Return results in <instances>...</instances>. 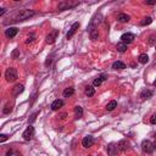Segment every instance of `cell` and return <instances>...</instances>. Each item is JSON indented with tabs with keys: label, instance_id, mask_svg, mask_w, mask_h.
<instances>
[{
	"label": "cell",
	"instance_id": "cell-26",
	"mask_svg": "<svg viewBox=\"0 0 156 156\" xmlns=\"http://www.w3.org/2000/svg\"><path fill=\"white\" fill-rule=\"evenodd\" d=\"M151 22H152V18H151V17H145L143 21L140 22V25H142V26H148V25H150Z\"/></svg>",
	"mask_w": 156,
	"mask_h": 156
},
{
	"label": "cell",
	"instance_id": "cell-12",
	"mask_svg": "<svg viewBox=\"0 0 156 156\" xmlns=\"http://www.w3.org/2000/svg\"><path fill=\"white\" fill-rule=\"evenodd\" d=\"M62 106H64V101H62V100H60V99H56V100L51 104V110L56 111V110H58V109L62 107Z\"/></svg>",
	"mask_w": 156,
	"mask_h": 156
},
{
	"label": "cell",
	"instance_id": "cell-11",
	"mask_svg": "<svg viewBox=\"0 0 156 156\" xmlns=\"http://www.w3.org/2000/svg\"><path fill=\"white\" fill-rule=\"evenodd\" d=\"M106 80H107V76L101 74L100 77H98L96 80H94L93 84H94V87H99V86H101V84H103V82H104V81H106Z\"/></svg>",
	"mask_w": 156,
	"mask_h": 156
},
{
	"label": "cell",
	"instance_id": "cell-6",
	"mask_svg": "<svg viewBox=\"0 0 156 156\" xmlns=\"http://www.w3.org/2000/svg\"><path fill=\"white\" fill-rule=\"evenodd\" d=\"M134 34L133 33H124V34H122V37H121V42L122 43H126V44H129V43H132L133 40H134Z\"/></svg>",
	"mask_w": 156,
	"mask_h": 156
},
{
	"label": "cell",
	"instance_id": "cell-23",
	"mask_svg": "<svg viewBox=\"0 0 156 156\" xmlns=\"http://www.w3.org/2000/svg\"><path fill=\"white\" fill-rule=\"evenodd\" d=\"M73 93H74V89H73L72 87H70V88H66V89L64 90V96H65V98H67V96H71V95H73Z\"/></svg>",
	"mask_w": 156,
	"mask_h": 156
},
{
	"label": "cell",
	"instance_id": "cell-14",
	"mask_svg": "<svg viewBox=\"0 0 156 156\" xmlns=\"http://www.w3.org/2000/svg\"><path fill=\"white\" fill-rule=\"evenodd\" d=\"M152 96V90H149V89H144L142 93H140V98L143 100H145V99H149V98H151Z\"/></svg>",
	"mask_w": 156,
	"mask_h": 156
},
{
	"label": "cell",
	"instance_id": "cell-5",
	"mask_svg": "<svg viewBox=\"0 0 156 156\" xmlns=\"http://www.w3.org/2000/svg\"><path fill=\"white\" fill-rule=\"evenodd\" d=\"M33 135H34V128H33L32 126L27 127V129H26V130L23 132V134H22V136H23L25 140H31V139L33 138Z\"/></svg>",
	"mask_w": 156,
	"mask_h": 156
},
{
	"label": "cell",
	"instance_id": "cell-31",
	"mask_svg": "<svg viewBox=\"0 0 156 156\" xmlns=\"http://www.w3.org/2000/svg\"><path fill=\"white\" fill-rule=\"evenodd\" d=\"M149 44H150V45H154V44H155V35H150V38H149Z\"/></svg>",
	"mask_w": 156,
	"mask_h": 156
},
{
	"label": "cell",
	"instance_id": "cell-33",
	"mask_svg": "<svg viewBox=\"0 0 156 156\" xmlns=\"http://www.w3.org/2000/svg\"><path fill=\"white\" fill-rule=\"evenodd\" d=\"M150 122H151L152 124H155V123H156V113H154V115L151 116V118H150Z\"/></svg>",
	"mask_w": 156,
	"mask_h": 156
},
{
	"label": "cell",
	"instance_id": "cell-8",
	"mask_svg": "<svg viewBox=\"0 0 156 156\" xmlns=\"http://www.w3.org/2000/svg\"><path fill=\"white\" fill-rule=\"evenodd\" d=\"M93 144H94V139H93V136H90V135L84 136L83 140H82V145L84 148H90V146H93Z\"/></svg>",
	"mask_w": 156,
	"mask_h": 156
},
{
	"label": "cell",
	"instance_id": "cell-9",
	"mask_svg": "<svg viewBox=\"0 0 156 156\" xmlns=\"http://www.w3.org/2000/svg\"><path fill=\"white\" fill-rule=\"evenodd\" d=\"M78 27H80V23H78V22H76V23H73V25L71 26V28H70V31H68V33L66 34V38H67V39H70V38H72V37H73V34L76 33V31L78 29Z\"/></svg>",
	"mask_w": 156,
	"mask_h": 156
},
{
	"label": "cell",
	"instance_id": "cell-36",
	"mask_svg": "<svg viewBox=\"0 0 156 156\" xmlns=\"http://www.w3.org/2000/svg\"><path fill=\"white\" fill-rule=\"evenodd\" d=\"M5 11H6L5 9H2V11H0V16H3V15L5 14Z\"/></svg>",
	"mask_w": 156,
	"mask_h": 156
},
{
	"label": "cell",
	"instance_id": "cell-17",
	"mask_svg": "<svg viewBox=\"0 0 156 156\" xmlns=\"http://www.w3.org/2000/svg\"><path fill=\"white\" fill-rule=\"evenodd\" d=\"M117 20H118L120 22L124 23V22H128V21H129V16H128V15H126V14H120V15H118V17H117Z\"/></svg>",
	"mask_w": 156,
	"mask_h": 156
},
{
	"label": "cell",
	"instance_id": "cell-37",
	"mask_svg": "<svg viewBox=\"0 0 156 156\" xmlns=\"http://www.w3.org/2000/svg\"><path fill=\"white\" fill-rule=\"evenodd\" d=\"M154 86H155V87H156V80H155V82H154Z\"/></svg>",
	"mask_w": 156,
	"mask_h": 156
},
{
	"label": "cell",
	"instance_id": "cell-4",
	"mask_svg": "<svg viewBox=\"0 0 156 156\" xmlns=\"http://www.w3.org/2000/svg\"><path fill=\"white\" fill-rule=\"evenodd\" d=\"M80 3H72V2H61L60 4H58V6H57V9L58 10H68V9H71V8H74V6H77Z\"/></svg>",
	"mask_w": 156,
	"mask_h": 156
},
{
	"label": "cell",
	"instance_id": "cell-27",
	"mask_svg": "<svg viewBox=\"0 0 156 156\" xmlns=\"http://www.w3.org/2000/svg\"><path fill=\"white\" fill-rule=\"evenodd\" d=\"M5 156H21V154H20V151H17V150H10V151L6 152Z\"/></svg>",
	"mask_w": 156,
	"mask_h": 156
},
{
	"label": "cell",
	"instance_id": "cell-25",
	"mask_svg": "<svg viewBox=\"0 0 156 156\" xmlns=\"http://www.w3.org/2000/svg\"><path fill=\"white\" fill-rule=\"evenodd\" d=\"M89 35H90L92 40H96V39L99 38V33H98V29H94V31L89 32Z\"/></svg>",
	"mask_w": 156,
	"mask_h": 156
},
{
	"label": "cell",
	"instance_id": "cell-21",
	"mask_svg": "<svg viewBox=\"0 0 156 156\" xmlns=\"http://www.w3.org/2000/svg\"><path fill=\"white\" fill-rule=\"evenodd\" d=\"M94 94H95V89H94V87L88 86V87L86 88V95H87V96H93Z\"/></svg>",
	"mask_w": 156,
	"mask_h": 156
},
{
	"label": "cell",
	"instance_id": "cell-1",
	"mask_svg": "<svg viewBox=\"0 0 156 156\" xmlns=\"http://www.w3.org/2000/svg\"><path fill=\"white\" fill-rule=\"evenodd\" d=\"M35 15V12L33 11V10H27V9H25V10H20L11 20H10V22H18V21H25V20H27V18H29V17H32V16H34Z\"/></svg>",
	"mask_w": 156,
	"mask_h": 156
},
{
	"label": "cell",
	"instance_id": "cell-32",
	"mask_svg": "<svg viewBox=\"0 0 156 156\" xmlns=\"http://www.w3.org/2000/svg\"><path fill=\"white\" fill-rule=\"evenodd\" d=\"M6 139H8V135L6 134H2V135H0V143H4Z\"/></svg>",
	"mask_w": 156,
	"mask_h": 156
},
{
	"label": "cell",
	"instance_id": "cell-18",
	"mask_svg": "<svg viewBox=\"0 0 156 156\" xmlns=\"http://www.w3.org/2000/svg\"><path fill=\"white\" fill-rule=\"evenodd\" d=\"M117 148H118L120 151H124V150L128 148V144H127L126 140H121L118 144H117Z\"/></svg>",
	"mask_w": 156,
	"mask_h": 156
},
{
	"label": "cell",
	"instance_id": "cell-13",
	"mask_svg": "<svg viewBox=\"0 0 156 156\" xmlns=\"http://www.w3.org/2000/svg\"><path fill=\"white\" fill-rule=\"evenodd\" d=\"M106 150H107V154H109L110 156H113L117 151H118V148H117L115 144H110V145H107Z\"/></svg>",
	"mask_w": 156,
	"mask_h": 156
},
{
	"label": "cell",
	"instance_id": "cell-28",
	"mask_svg": "<svg viewBox=\"0 0 156 156\" xmlns=\"http://www.w3.org/2000/svg\"><path fill=\"white\" fill-rule=\"evenodd\" d=\"M34 38H35L34 33H31V34L28 35V38H27V40H26V43H27V44H28V43H32V42L34 40Z\"/></svg>",
	"mask_w": 156,
	"mask_h": 156
},
{
	"label": "cell",
	"instance_id": "cell-20",
	"mask_svg": "<svg viewBox=\"0 0 156 156\" xmlns=\"http://www.w3.org/2000/svg\"><path fill=\"white\" fill-rule=\"evenodd\" d=\"M138 61H139L140 64H146V62L149 61V56H148L146 54H142V55H139V57H138Z\"/></svg>",
	"mask_w": 156,
	"mask_h": 156
},
{
	"label": "cell",
	"instance_id": "cell-38",
	"mask_svg": "<svg viewBox=\"0 0 156 156\" xmlns=\"http://www.w3.org/2000/svg\"><path fill=\"white\" fill-rule=\"evenodd\" d=\"M154 145H155V149H156V142H155V144H154Z\"/></svg>",
	"mask_w": 156,
	"mask_h": 156
},
{
	"label": "cell",
	"instance_id": "cell-30",
	"mask_svg": "<svg viewBox=\"0 0 156 156\" xmlns=\"http://www.w3.org/2000/svg\"><path fill=\"white\" fill-rule=\"evenodd\" d=\"M11 110H12V109H11V106H10V105H6V106H5V109H4V111H3V112H4V113H5V115H6V113H9V112H11Z\"/></svg>",
	"mask_w": 156,
	"mask_h": 156
},
{
	"label": "cell",
	"instance_id": "cell-29",
	"mask_svg": "<svg viewBox=\"0 0 156 156\" xmlns=\"http://www.w3.org/2000/svg\"><path fill=\"white\" fill-rule=\"evenodd\" d=\"M39 115V112H35V113H33L32 116H31V118L28 120V123H33L34 121H35V118H37V116Z\"/></svg>",
	"mask_w": 156,
	"mask_h": 156
},
{
	"label": "cell",
	"instance_id": "cell-2",
	"mask_svg": "<svg viewBox=\"0 0 156 156\" xmlns=\"http://www.w3.org/2000/svg\"><path fill=\"white\" fill-rule=\"evenodd\" d=\"M5 78H6L8 82H14L16 78H17V72H16V70L12 68V67L8 68L6 72H5Z\"/></svg>",
	"mask_w": 156,
	"mask_h": 156
},
{
	"label": "cell",
	"instance_id": "cell-16",
	"mask_svg": "<svg viewBox=\"0 0 156 156\" xmlns=\"http://www.w3.org/2000/svg\"><path fill=\"white\" fill-rule=\"evenodd\" d=\"M23 90H25L23 86H21V84H17V86L14 88V95H15V96H17L18 94H21Z\"/></svg>",
	"mask_w": 156,
	"mask_h": 156
},
{
	"label": "cell",
	"instance_id": "cell-19",
	"mask_svg": "<svg viewBox=\"0 0 156 156\" xmlns=\"http://www.w3.org/2000/svg\"><path fill=\"white\" fill-rule=\"evenodd\" d=\"M74 112H76V118H81V117L83 116V109L81 106H76Z\"/></svg>",
	"mask_w": 156,
	"mask_h": 156
},
{
	"label": "cell",
	"instance_id": "cell-3",
	"mask_svg": "<svg viewBox=\"0 0 156 156\" xmlns=\"http://www.w3.org/2000/svg\"><path fill=\"white\" fill-rule=\"evenodd\" d=\"M142 150L146 154H151L155 150V145L150 142V140H143L142 143Z\"/></svg>",
	"mask_w": 156,
	"mask_h": 156
},
{
	"label": "cell",
	"instance_id": "cell-35",
	"mask_svg": "<svg viewBox=\"0 0 156 156\" xmlns=\"http://www.w3.org/2000/svg\"><path fill=\"white\" fill-rule=\"evenodd\" d=\"M145 4L146 5H154V4H156V2H145Z\"/></svg>",
	"mask_w": 156,
	"mask_h": 156
},
{
	"label": "cell",
	"instance_id": "cell-15",
	"mask_svg": "<svg viewBox=\"0 0 156 156\" xmlns=\"http://www.w3.org/2000/svg\"><path fill=\"white\" fill-rule=\"evenodd\" d=\"M112 68H113V70H124V68H126V65H124L123 62H121V61H116V62L112 64Z\"/></svg>",
	"mask_w": 156,
	"mask_h": 156
},
{
	"label": "cell",
	"instance_id": "cell-7",
	"mask_svg": "<svg viewBox=\"0 0 156 156\" xmlns=\"http://www.w3.org/2000/svg\"><path fill=\"white\" fill-rule=\"evenodd\" d=\"M58 35V31L57 29H54L51 33H49V35L46 37V43L48 44H52L55 40H56V38Z\"/></svg>",
	"mask_w": 156,
	"mask_h": 156
},
{
	"label": "cell",
	"instance_id": "cell-24",
	"mask_svg": "<svg viewBox=\"0 0 156 156\" xmlns=\"http://www.w3.org/2000/svg\"><path fill=\"white\" fill-rule=\"evenodd\" d=\"M116 106H117V101H116V100H112V101H110V103L106 105V110H107V111H112Z\"/></svg>",
	"mask_w": 156,
	"mask_h": 156
},
{
	"label": "cell",
	"instance_id": "cell-22",
	"mask_svg": "<svg viewBox=\"0 0 156 156\" xmlns=\"http://www.w3.org/2000/svg\"><path fill=\"white\" fill-rule=\"evenodd\" d=\"M116 48H117V50H118L120 52H124V51L127 50V44L121 42V43L117 44V46H116Z\"/></svg>",
	"mask_w": 156,
	"mask_h": 156
},
{
	"label": "cell",
	"instance_id": "cell-34",
	"mask_svg": "<svg viewBox=\"0 0 156 156\" xmlns=\"http://www.w3.org/2000/svg\"><path fill=\"white\" fill-rule=\"evenodd\" d=\"M18 55H20V51H18V50H15V51L12 52V57H14V58H16Z\"/></svg>",
	"mask_w": 156,
	"mask_h": 156
},
{
	"label": "cell",
	"instance_id": "cell-10",
	"mask_svg": "<svg viewBox=\"0 0 156 156\" xmlns=\"http://www.w3.org/2000/svg\"><path fill=\"white\" fill-rule=\"evenodd\" d=\"M17 33H18V29H17L16 27H10V28H8V29L5 31V35H6L8 38H14Z\"/></svg>",
	"mask_w": 156,
	"mask_h": 156
}]
</instances>
